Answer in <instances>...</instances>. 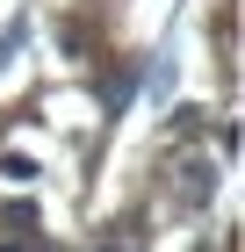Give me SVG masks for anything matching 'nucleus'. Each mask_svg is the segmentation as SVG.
Segmentation results:
<instances>
[{
    "mask_svg": "<svg viewBox=\"0 0 245 252\" xmlns=\"http://www.w3.org/2000/svg\"><path fill=\"white\" fill-rule=\"evenodd\" d=\"M0 173L15 180V188H29V180H36V158H29V152H7V158H0Z\"/></svg>",
    "mask_w": 245,
    "mask_h": 252,
    "instance_id": "nucleus-1",
    "label": "nucleus"
},
{
    "mask_svg": "<svg viewBox=\"0 0 245 252\" xmlns=\"http://www.w3.org/2000/svg\"><path fill=\"white\" fill-rule=\"evenodd\" d=\"M130 87H137V72H108V108H123V101H130Z\"/></svg>",
    "mask_w": 245,
    "mask_h": 252,
    "instance_id": "nucleus-2",
    "label": "nucleus"
},
{
    "mask_svg": "<svg viewBox=\"0 0 245 252\" xmlns=\"http://www.w3.org/2000/svg\"><path fill=\"white\" fill-rule=\"evenodd\" d=\"M101 252H130V245H101Z\"/></svg>",
    "mask_w": 245,
    "mask_h": 252,
    "instance_id": "nucleus-3",
    "label": "nucleus"
},
{
    "mask_svg": "<svg viewBox=\"0 0 245 252\" xmlns=\"http://www.w3.org/2000/svg\"><path fill=\"white\" fill-rule=\"evenodd\" d=\"M0 252H29V245H0Z\"/></svg>",
    "mask_w": 245,
    "mask_h": 252,
    "instance_id": "nucleus-4",
    "label": "nucleus"
}]
</instances>
